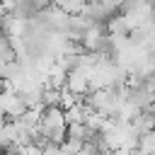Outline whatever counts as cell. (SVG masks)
Wrapping results in <instances>:
<instances>
[{"mask_svg":"<svg viewBox=\"0 0 155 155\" xmlns=\"http://www.w3.org/2000/svg\"><path fill=\"white\" fill-rule=\"evenodd\" d=\"M136 150H140L143 155H155V128L148 131V133H143V136H138Z\"/></svg>","mask_w":155,"mask_h":155,"instance_id":"obj_1","label":"cell"}]
</instances>
